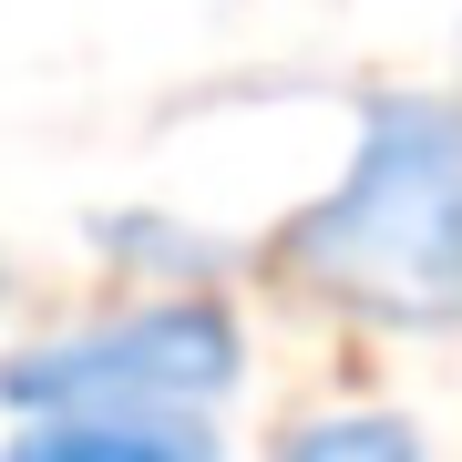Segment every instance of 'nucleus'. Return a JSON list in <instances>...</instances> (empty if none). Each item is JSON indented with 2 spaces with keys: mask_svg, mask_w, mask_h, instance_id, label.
<instances>
[{
  "mask_svg": "<svg viewBox=\"0 0 462 462\" xmlns=\"http://www.w3.org/2000/svg\"><path fill=\"white\" fill-rule=\"evenodd\" d=\"M288 267L360 319L452 329L462 319V103L380 93L360 114L349 175L288 226Z\"/></svg>",
  "mask_w": 462,
  "mask_h": 462,
  "instance_id": "1",
  "label": "nucleus"
},
{
  "mask_svg": "<svg viewBox=\"0 0 462 462\" xmlns=\"http://www.w3.org/2000/svg\"><path fill=\"white\" fill-rule=\"evenodd\" d=\"M236 319L216 298H144L93 329H62L21 360H0V401L21 421L42 411H185L206 421L236 391Z\"/></svg>",
  "mask_w": 462,
  "mask_h": 462,
  "instance_id": "2",
  "label": "nucleus"
},
{
  "mask_svg": "<svg viewBox=\"0 0 462 462\" xmlns=\"http://www.w3.org/2000/svg\"><path fill=\"white\" fill-rule=\"evenodd\" d=\"M0 462H216V421H185V411H42L0 442Z\"/></svg>",
  "mask_w": 462,
  "mask_h": 462,
  "instance_id": "3",
  "label": "nucleus"
},
{
  "mask_svg": "<svg viewBox=\"0 0 462 462\" xmlns=\"http://www.w3.org/2000/svg\"><path fill=\"white\" fill-rule=\"evenodd\" d=\"M278 462H421V431L401 411H329V421L298 431Z\"/></svg>",
  "mask_w": 462,
  "mask_h": 462,
  "instance_id": "4",
  "label": "nucleus"
}]
</instances>
